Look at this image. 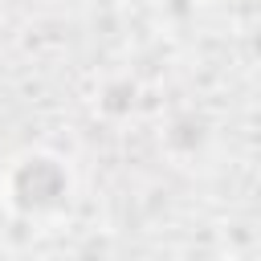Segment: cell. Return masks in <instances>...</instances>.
I'll list each match as a JSON object with an SVG mask.
<instances>
[{
	"label": "cell",
	"mask_w": 261,
	"mask_h": 261,
	"mask_svg": "<svg viewBox=\"0 0 261 261\" xmlns=\"http://www.w3.org/2000/svg\"><path fill=\"white\" fill-rule=\"evenodd\" d=\"M8 200L29 212V216H41V212H57L65 208L69 200V171L61 159L53 155H20L8 171Z\"/></svg>",
	"instance_id": "6da1fadb"
}]
</instances>
